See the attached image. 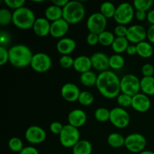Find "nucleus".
<instances>
[{
    "instance_id": "7ed1b4c3",
    "label": "nucleus",
    "mask_w": 154,
    "mask_h": 154,
    "mask_svg": "<svg viewBox=\"0 0 154 154\" xmlns=\"http://www.w3.org/2000/svg\"><path fill=\"white\" fill-rule=\"evenodd\" d=\"M63 11V18L69 24L78 23L85 16V8L79 1H69Z\"/></svg>"
},
{
    "instance_id": "aec40b11",
    "label": "nucleus",
    "mask_w": 154,
    "mask_h": 154,
    "mask_svg": "<svg viewBox=\"0 0 154 154\" xmlns=\"http://www.w3.org/2000/svg\"><path fill=\"white\" fill-rule=\"evenodd\" d=\"M76 42L71 38L64 37L60 39L57 44V50L63 55H69L76 48Z\"/></svg>"
},
{
    "instance_id": "c756f323",
    "label": "nucleus",
    "mask_w": 154,
    "mask_h": 154,
    "mask_svg": "<svg viewBox=\"0 0 154 154\" xmlns=\"http://www.w3.org/2000/svg\"><path fill=\"white\" fill-rule=\"evenodd\" d=\"M125 65V60L120 54H114L109 57L110 68L114 70H119L122 69Z\"/></svg>"
},
{
    "instance_id": "6ab92c4d",
    "label": "nucleus",
    "mask_w": 154,
    "mask_h": 154,
    "mask_svg": "<svg viewBox=\"0 0 154 154\" xmlns=\"http://www.w3.org/2000/svg\"><path fill=\"white\" fill-rule=\"evenodd\" d=\"M51 23L46 17L36 18L33 25V31L39 37H45L50 34Z\"/></svg>"
},
{
    "instance_id": "dca6fc26",
    "label": "nucleus",
    "mask_w": 154,
    "mask_h": 154,
    "mask_svg": "<svg viewBox=\"0 0 154 154\" xmlns=\"http://www.w3.org/2000/svg\"><path fill=\"white\" fill-rule=\"evenodd\" d=\"M69 29V23L63 18L51 23L50 34L56 38H63Z\"/></svg>"
},
{
    "instance_id": "f8f14e48",
    "label": "nucleus",
    "mask_w": 154,
    "mask_h": 154,
    "mask_svg": "<svg viewBox=\"0 0 154 154\" xmlns=\"http://www.w3.org/2000/svg\"><path fill=\"white\" fill-rule=\"evenodd\" d=\"M46 137L47 134L45 129L38 126H29L25 132V138L30 144H41L45 141Z\"/></svg>"
},
{
    "instance_id": "4be33fe9",
    "label": "nucleus",
    "mask_w": 154,
    "mask_h": 154,
    "mask_svg": "<svg viewBox=\"0 0 154 154\" xmlns=\"http://www.w3.org/2000/svg\"><path fill=\"white\" fill-rule=\"evenodd\" d=\"M63 14V8L57 5H51L48 6L45 12V17L49 21H52V22L62 19Z\"/></svg>"
},
{
    "instance_id": "1a4fd4ad",
    "label": "nucleus",
    "mask_w": 154,
    "mask_h": 154,
    "mask_svg": "<svg viewBox=\"0 0 154 154\" xmlns=\"http://www.w3.org/2000/svg\"><path fill=\"white\" fill-rule=\"evenodd\" d=\"M109 120L115 127L124 129L127 127L130 123V116L124 108L116 107L111 110Z\"/></svg>"
},
{
    "instance_id": "e433bc0d",
    "label": "nucleus",
    "mask_w": 154,
    "mask_h": 154,
    "mask_svg": "<svg viewBox=\"0 0 154 154\" xmlns=\"http://www.w3.org/2000/svg\"><path fill=\"white\" fill-rule=\"evenodd\" d=\"M117 101L118 105L121 108H126L132 105V97L129 95L124 94V93H120L117 98Z\"/></svg>"
},
{
    "instance_id": "4c0bfd02",
    "label": "nucleus",
    "mask_w": 154,
    "mask_h": 154,
    "mask_svg": "<svg viewBox=\"0 0 154 154\" xmlns=\"http://www.w3.org/2000/svg\"><path fill=\"white\" fill-rule=\"evenodd\" d=\"M74 61H75V59L72 58L70 55H63L60 58L59 63L62 68L68 69L73 66Z\"/></svg>"
},
{
    "instance_id": "423d86ee",
    "label": "nucleus",
    "mask_w": 154,
    "mask_h": 154,
    "mask_svg": "<svg viewBox=\"0 0 154 154\" xmlns=\"http://www.w3.org/2000/svg\"><path fill=\"white\" fill-rule=\"evenodd\" d=\"M120 90L122 93L134 96L141 90V80L132 74H127L120 79Z\"/></svg>"
},
{
    "instance_id": "b1692460",
    "label": "nucleus",
    "mask_w": 154,
    "mask_h": 154,
    "mask_svg": "<svg viewBox=\"0 0 154 154\" xmlns=\"http://www.w3.org/2000/svg\"><path fill=\"white\" fill-rule=\"evenodd\" d=\"M137 54L143 58H150L153 54V48L150 42L144 41L137 44Z\"/></svg>"
},
{
    "instance_id": "393cba45",
    "label": "nucleus",
    "mask_w": 154,
    "mask_h": 154,
    "mask_svg": "<svg viewBox=\"0 0 154 154\" xmlns=\"http://www.w3.org/2000/svg\"><path fill=\"white\" fill-rule=\"evenodd\" d=\"M141 90L147 96H154V77H143L141 79Z\"/></svg>"
},
{
    "instance_id": "bb28decb",
    "label": "nucleus",
    "mask_w": 154,
    "mask_h": 154,
    "mask_svg": "<svg viewBox=\"0 0 154 154\" xmlns=\"http://www.w3.org/2000/svg\"><path fill=\"white\" fill-rule=\"evenodd\" d=\"M97 78L98 75H96L94 72L90 70L89 72L81 74V77H80V81H81V84L86 87H93V86L96 85Z\"/></svg>"
},
{
    "instance_id": "a19ab883",
    "label": "nucleus",
    "mask_w": 154,
    "mask_h": 154,
    "mask_svg": "<svg viewBox=\"0 0 154 154\" xmlns=\"http://www.w3.org/2000/svg\"><path fill=\"white\" fill-rule=\"evenodd\" d=\"M114 34L117 37H126L127 35L128 28L125 25H120L118 24L114 28Z\"/></svg>"
},
{
    "instance_id": "5701e85b",
    "label": "nucleus",
    "mask_w": 154,
    "mask_h": 154,
    "mask_svg": "<svg viewBox=\"0 0 154 154\" xmlns=\"http://www.w3.org/2000/svg\"><path fill=\"white\" fill-rule=\"evenodd\" d=\"M93 146L87 140H80L72 148L73 154H91Z\"/></svg>"
},
{
    "instance_id": "39448f33",
    "label": "nucleus",
    "mask_w": 154,
    "mask_h": 154,
    "mask_svg": "<svg viewBox=\"0 0 154 154\" xmlns=\"http://www.w3.org/2000/svg\"><path fill=\"white\" fill-rule=\"evenodd\" d=\"M60 142L64 147L73 148L74 146L80 141V132L78 128L71 125H65L60 134Z\"/></svg>"
},
{
    "instance_id": "20e7f679",
    "label": "nucleus",
    "mask_w": 154,
    "mask_h": 154,
    "mask_svg": "<svg viewBox=\"0 0 154 154\" xmlns=\"http://www.w3.org/2000/svg\"><path fill=\"white\" fill-rule=\"evenodd\" d=\"M35 20V15L32 10L25 6L17 9L13 12L12 23L17 28L22 29L32 28Z\"/></svg>"
},
{
    "instance_id": "9b49d317",
    "label": "nucleus",
    "mask_w": 154,
    "mask_h": 154,
    "mask_svg": "<svg viewBox=\"0 0 154 154\" xmlns=\"http://www.w3.org/2000/svg\"><path fill=\"white\" fill-rule=\"evenodd\" d=\"M30 66L36 72L45 73L50 70L52 66V60L48 54L42 52L37 53L33 55Z\"/></svg>"
},
{
    "instance_id": "6e6552de",
    "label": "nucleus",
    "mask_w": 154,
    "mask_h": 154,
    "mask_svg": "<svg viewBox=\"0 0 154 154\" xmlns=\"http://www.w3.org/2000/svg\"><path fill=\"white\" fill-rule=\"evenodd\" d=\"M147 145L145 137L140 133H132L125 138V147L131 153H140Z\"/></svg>"
},
{
    "instance_id": "49530a36",
    "label": "nucleus",
    "mask_w": 154,
    "mask_h": 154,
    "mask_svg": "<svg viewBox=\"0 0 154 154\" xmlns=\"http://www.w3.org/2000/svg\"><path fill=\"white\" fill-rule=\"evenodd\" d=\"M19 154H39L38 150L32 146H27L20 152Z\"/></svg>"
},
{
    "instance_id": "412c9836",
    "label": "nucleus",
    "mask_w": 154,
    "mask_h": 154,
    "mask_svg": "<svg viewBox=\"0 0 154 154\" xmlns=\"http://www.w3.org/2000/svg\"><path fill=\"white\" fill-rule=\"evenodd\" d=\"M73 67L77 72L81 74L89 72L93 67L90 57L84 55H81L76 57L75 59V61H74Z\"/></svg>"
},
{
    "instance_id": "ddd939ff",
    "label": "nucleus",
    "mask_w": 154,
    "mask_h": 154,
    "mask_svg": "<svg viewBox=\"0 0 154 154\" xmlns=\"http://www.w3.org/2000/svg\"><path fill=\"white\" fill-rule=\"evenodd\" d=\"M147 38V30L141 25H132L128 28L126 38L129 42L138 44L145 40Z\"/></svg>"
},
{
    "instance_id": "f704fd0d",
    "label": "nucleus",
    "mask_w": 154,
    "mask_h": 154,
    "mask_svg": "<svg viewBox=\"0 0 154 154\" xmlns=\"http://www.w3.org/2000/svg\"><path fill=\"white\" fill-rule=\"evenodd\" d=\"M78 101L81 105H84V106H89L93 104V101H94V96L90 92L82 91L80 93Z\"/></svg>"
},
{
    "instance_id": "72a5a7b5",
    "label": "nucleus",
    "mask_w": 154,
    "mask_h": 154,
    "mask_svg": "<svg viewBox=\"0 0 154 154\" xmlns=\"http://www.w3.org/2000/svg\"><path fill=\"white\" fill-rule=\"evenodd\" d=\"M8 147L11 151L20 153L24 148L22 140L18 137H13L8 141Z\"/></svg>"
},
{
    "instance_id": "de8ad7c7",
    "label": "nucleus",
    "mask_w": 154,
    "mask_h": 154,
    "mask_svg": "<svg viewBox=\"0 0 154 154\" xmlns=\"http://www.w3.org/2000/svg\"><path fill=\"white\" fill-rule=\"evenodd\" d=\"M147 38L149 42L154 44V25H151L147 30Z\"/></svg>"
},
{
    "instance_id": "f3484780",
    "label": "nucleus",
    "mask_w": 154,
    "mask_h": 154,
    "mask_svg": "<svg viewBox=\"0 0 154 154\" xmlns=\"http://www.w3.org/2000/svg\"><path fill=\"white\" fill-rule=\"evenodd\" d=\"M92 63V66L95 69L100 72L108 71L109 66V57L102 52L94 53L90 57Z\"/></svg>"
},
{
    "instance_id": "8fccbe9b",
    "label": "nucleus",
    "mask_w": 154,
    "mask_h": 154,
    "mask_svg": "<svg viewBox=\"0 0 154 154\" xmlns=\"http://www.w3.org/2000/svg\"><path fill=\"white\" fill-rule=\"evenodd\" d=\"M69 0H52L53 5L62 8H63L69 3Z\"/></svg>"
},
{
    "instance_id": "ea45409f",
    "label": "nucleus",
    "mask_w": 154,
    "mask_h": 154,
    "mask_svg": "<svg viewBox=\"0 0 154 154\" xmlns=\"http://www.w3.org/2000/svg\"><path fill=\"white\" fill-rule=\"evenodd\" d=\"M141 73L144 77H153L154 74V66L150 63H146L141 68Z\"/></svg>"
},
{
    "instance_id": "a878e982",
    "label": "nucleus",
    "mask_w": 154,
    "mask_h": 154,
    "mask_svg": "<svg viewBox=\"0 0 154 154\" xmlns=\"http://www.w3.org/2000/svg\"><path fill=\"white\" fill-rule=\"evenodd\" d=\"M129 42L126 37H116L111 45V48L117 54H120L126 51L129 45Z\"/></svg>"
},
{
    "instance_id": "5fc2aeb1",
    "label": "nucleus",
    "mask_w": 154,
    "mask_h": 154,
    "mask_svg": "<svg viewBox=\"0 0 154 154\" xmlns=\"http://www.w3.org/2000/svg\"><path fill=\"white\" fill-rule=\"evenodd\" d=\"M126 154H134V153H126Z\"/></svg>"
},
{
    "instance_id": "c9c22d12",
    "label": "nucleus",
    "mask_w": 154,
    "mask_h": 154,
    "mask_svg": "<svg viewBox=\"0 0 154 154\" xmlns=\"http://www.w3.org/2000/svg\"><path fill=\"white\" fill-rule=\"evenodd\" d=\"M13 13L7 8H2L0 10V24L2 26H8L12 22Z\"/></svg>"
},
{
    "instance_id": "603ef678",
    "label": "nucleus",
    "mask_w": 154,
    "mask_h": 154,
    "mask_svg": "<svg viewBox=\"0 0 154 154\" xmlns=\"http://www.w3.org/2000/svg\"><path fill=\"white\" fill-rule=\"evenodd\" d=\"M147 20L151 25H154V9L150 10L147 12Z\"/></svg>"
},
{
    "instance_id": "9d476101",
    "label": "nucleus",
    "mask_w": 154,
    "mask_h": 154,
    "mask_svg": "<svg viewBox=\"0 0 154 154\" xmlns=\"http://www.w3.org/2000/svg\"><path fill=\"white\" fill-rule=\"evenodd\" d=\"M107 18L100 12H96L90 15L87 20V27L90 32L99 35L105 31Z\"/></svg>"
},
{
    "instance_id": "f03ea898",
    "label": "nucleus",
    "mask_w": 154,
    "mask_h": 154,
    "mask_svg": "<svg viewBox=\"0 0 154 154\" xmlns=\"http://www.w3.org/2000/svg\"><path fill=\"white\" fill-rule=\"evenodd\" d=\"M8 52L9 62L17 68H25L29 66L34 55L31 49L24 45H14Z\"/></svg>"
},
{
    "instance_id": "c03bdc74",
    "label": "nucleus",
    "mask_w": 154,
    "mask_h": 154,
    "mask_svg": "<svg viewBox=\"0 0 154 154\" xmlns=\"http://www.w3.org/2000/svg\"><path fill=\"white\" fill-rule=\"evenodd\" d=\"M87 42L90 46H95V45H96L98 43H99V35L90 32L87 35Z\"/></svg>"
},
{
    "instance_id": "473e14b6",
    "label": "nucleus",
    "mask_w": 154,
    "mask_h": 154,
    "mask_svg": "<svg viewBox=\"0 0 154 154\" xmlns=\"http://www.w3.org/2000/svg\"><path fill=\"white\" fill-rule=\"evenodd\" d=\"M111 111L106 108H99L96 110L94 117L96 120L101 123H105L109 120Z\"/></svg>"
},
{
    "instance_id": "a211bd4d",
    "label": "nucleus",
    "mask_w": 154,
    "mask_h": 154,
    "mask_svg": "<svg viewBox=\"0 0 154 154\" xmlns=\"http://www.w3.org/2000/svg\"><path fill=\"white\" fill-rule=\"evenodd\" d=\"M69 124L76 128L84 126L87 120L86 113L81 109H74L68 115Z\"/></svg>"
},
{
    "instance_id": "79ce46f5",
    "label": "nucleus",
    "mask_w": 154,
    "mask_h": 154,
    "mask_svg": "<svg viewBox=\"0 0 154 154\" xmlns=\"http://www.w3.org/2000/svg\"><path fill=\"white\" fill-rule=\"evenodd\" d=\"M63 127H64V126H63L61 123H60V122H53V123L50 125V130H51V132H52L53 134H54V135H60L62 130H63Z\"/></svg>"
},
{
    "instance_id": "3c124183",
    "label": "nucleus",
    "mask_w": 154,
    "mask_h": 154,
    "mask_svg": "<svg viewBox=\"0 0 154 154\" xmlns=\"http://www.w3.org/2000/svg\"><path fill=\"white\" fill-rule=\"evenodd\" d=\"M126 53H127L128 55L129 56H133L137 54V48L136 45H129V47L126 49Z\"/></svg>"
},
{
    "instance_id": "09e8293b",
    "label": "nucleus",
    "mask_w": 154,
    "mask_h": 154,
    "mask_svg": "<svg viewBox=\"0 0 154 154\" xmlns=\"http://www.w3.org/2000/svg\"><path fill=\"white\" fill-rule=\"evenodd\" d=\"M135 17L138 21H144L147 19V13L142 11H136L135 13Z\"/></svg>"
},
{
    "instance_id": "cd10ccee",
    "label": "nucleus",
    "mask_w": 154,
    "mask_h": 154,
    "mask_svg": "<svg viewBox=\"0 0 154 154\" xmlns=\"http://www.w3.org/2000/svg\"><path fill=\"white\" fill-rule=\"evenodd\" d=\"M125 138L120 134L117 132H112L108 136V144L114 148H120L123 146H125Z\"/></svg>"
},
{
    "instance_id": "2eb2a0df",
    "label": "nucleus",
    "mask_w": 154,
    "mask_h": 154,
    "mask_svg": "<svg viewBox=\"0 0 154 154\" xmlns=\"http://www.w3.org/2000/svg\"><path fill=\"white\" fill-rule=\"evenodd\" d=\"M80 89L78 85L73 83H66L62 87L61 95L63 99L69 102H74L78 100Z\"/></svg>"
},
{
    "instance_id": "c85d7f7f",
    "label": "nucleus",
    "mask_w": 154,
    "mask_h": 154,
    "mask_svg": "<svg viewBox=\"0 0 154 154\" xmlns=\"http://www.w3.org/2000/svg\"><path fill=\"white\" fill-rule=\"evenodd\" d=\"M116 7L111 2H105L100 5V13L104 17L108 18H112L114 17L116 11Z\"/></svg>"
},
{
    "instance_id": "864d4df0",
    "label": "nucleus",
    "mask_w": 154,
    "mask_h": 154,
    "mask_svg": "<svg viewBox=\"0 0 154 154\" xmlns=\"http://www.w3.org/2000/svg\"><path fill=\"white\" fill-rule=\"evenodd\" d=\"M138 154H154V152L151 151V150H144V151H142L141 153H140Z\"/></svg>"
},
{
    "instance_id": "2f4dec72",
    "label": "nucleus",
    "mask_w": 154,
    "mask_h": 154,
    "mask_svg": "<svg viewBox=\"0 0 154 154\" xmlns=\"http://www.w3.org/2000/svg\"><path fill=\"white\" fill-rule=\"evenodd\" d=\"M153 5V0H134L133 7L136 11H149Z\"/></svg>"
},
{
    "instance_id": "37998d69",
    "label": "nucleus",
    "mask_w": 154,
    "mask_h": 154,
    "mask_svg": "<svg viewBox=\"0 0 154 154\" xmlns=\"http://www.w3.org/2000/svg\"><path fill=\"white\" fill-rule=\"evenodd\" d=\"M9 61V52L5 47L0 46V65L3 66Z\"/></svg>"
},
{
    "instance_id": "7c9ffc66",
    "label": "nucleus",
    "mask_w": 154,
    "mask_h": 154,
    "mask_svg": "<svg viewBox=\"0 0 154 154\" xmlns=\"http://www.w3.org/2000/svg\"><path fill=\"white\" fill-rule=\"evenodd\" d=\"M114 39L115 37L114 33L108 30H105L99 35V43L103 46H111Z\"/></svg>"
},
{
    "instance_id": "58836bf2",
    "label": "nucleus",
    "mask_w": 154,
    "mask_h": 154,
    "mask_svg": "<svg viewBox=\"0 0 154 154\" xmlns=\"http://www.w3.org/2000/svg\"><path fill=\"white\" fill-rule=\"evenodd\" d=\"M25 2V0H5L6 5L10 8L14 9V11L23 7Z\"/></svg>"
},
{
    "instance_id": "a18cd8bd",
    "label": "nucleus",
    "mask_w": 154,
    "mask_h": 154,
    "mask_svg": "<svg viewBox=\"0 0 154 154\" xmlns=\"http://www.w3.org/2000/svg\"><path fill=\"white\" fill-rule=\"evenodd\" d=\"M11 41V36L6 32L2 31L0 33V45L1 46L5 47V45H8Z\"/></svg>"
},
{
    "instance_id": "0eeeda50",
    "label": "nucleus",
    "mask_w": 154,
    "mask_h": 154,
    "mask_svg": "<svg viewBox=\"0 0 154 154\" xmlns=\"http://www.w3.org/2000/svg\"><path fill=\"white\" fill-rule=\"evenodd\" d=\"M135 13L132 5L129 2H123L117 6L114 18L118 24L126 26L133 20Z\"/></svg>"
},
{
    "instance_id": "f257e3e1",
    "label": "nucleus",
    "mask_w": 154,
    "mask_h": 154,
    "mask_svg": "<svg viewBox=\"0 0 154 154\" xmlns=\"http://www.w3.org/2000/svg\"><path fill=\"white\" fill-rule=\"evenodd\" d=\"M96 87L107 99H114L120 94V79L114 72L105 71L98 75Z\"/></svg>"
},
{
    "instance_id": "4468645a",
    "label": "nucleus",
    "mask_w": 154,
    "mask_h": 154,
    "mask_svg": "<svg viewBox=\"0 0 154 154\" xmlns=\"http://www.w3.org/2000/svg\"><path fill=\"white\" fill-rule=\"evenodd\" d=\"M134 110L138 112H146L148 111L151 106V101L148 96L144 93H138L135 96H132V105Z\"/></svg>"
}]
</instances>
